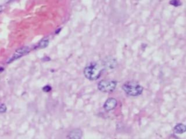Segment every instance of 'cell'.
<instances>
[{
    "label": "cell",
    "mask_w": 186,
    "mask_h": 139,
    "mask_svg": "<svg viewBox=\"0 0 186 139\" xmlns=\"http://www.w3.org/2000/svg\"><path fill=\"white\" fill-rule=\"evenodd\" d=\"M116 61L113 58H107L103 62L104 68H108V69H113L116 66Z\"/></svg>",
    "instance_id": "52a82bcc"
},
{
    "label": "cell",
    "mask_w": 186,
    "mask_h": 139,
    "mask_svg": "<svg viewBox=\"0 0 186 139\" xmlns=\"http://www.w3.org/2000/svg\"><path fill=\"white\" fill-rule=\"evenodd\" d=\"M48 45H49V39L48 38H45V39H42L39 42V43L37 46V48L44 49V48H46Z\"/></svg>",
    "instance_id": "9c48e42d"
},
{
    "label": "cell",
    "mask_w": 186,
    "mask_h": 139,
    "mask_svg": "<svg viewBox=\"0 0 186 139\" xmlns=\"http://www.w3.org/2000/svg\"><path fill=\"white\" fill-rule=\"evenodd\" d=\"M2 71H4V68H0V73H1Z\"/></svg>",
    "instance_id": "9a60e30c"
},
{
    "label": "cell",
    "mask_w": 186,
    "mask_h": 139,
    "mask_svg": "<svg viewBox=\"0 0 186 139\" xmlns=\"http://www.w3.org/2000/svg\"><path fill=\"white\" fill-rule=\"evenodd\" d=\"M42 90H43L44 92H46V93H48V92L51 91V90H52V87H51L50 86H49V85L45 86L43 87Z\"/></svg>",
    "instance_id": "7c38bea8"
},
{
    "label": "cell",
    "mask_w": 186,
    "mask_h": 139,
    "mask_svg": "<svg viewBox=\"0 0 186 139\" xmlns=\"http://www.w3.org/2000/svg\"><path fill=\"white\" fill-rule=\"evenodd\" d=\"M7 111V107L4 104H0V113H4Z\"/></svg>",
    "instance_id": "8fae6325"
},
{
    "label": "cell",
    "mask_w": 186,
    "mask_h": 139,
    "mask_svg": "<svg viewBox=\"0 0 186 139\" xmlns=\"http://www.w3.org/2000/svg\"><path fill=\"white\" fill-rule=\"evenodd\" d=\"M174 132L177 134H182L186 132V125H185L179 123L176 125L174 128Z\"/></svg>",
    "instance_id": "ba28073f"
},
{
    "label": "cell",
    "mask_w": 186,
    "mask_h": 139,
    "mask_svg": "<svg viewBox=\"0 0 186 139\" xmlns=\"http://www.w3.org/2000/svg\"><path fill=\"white\" fill-rule=\"evenodd\" d=\"M116 81H106L103 80L99 82L98 85V88L101 91L104 93H111L115 90L116 87Z\"/></svg>",
    "instance_id": "3957f363"
},
{
    "label": "cell",
    "mask_w": 186,
    "mask_h": 139,
    "mask_svg": "<svg viewBox=\"0 0 186 139\" xmlns=\"http://www.w3.org/2000/svg\"><path fill=\"white\" fill-rule=\"evenodd\" d=\"M104 68L103 64H98V62H92L87 65L84 70V76L90 81H95L101 77Z\"/></svg>",
    "instance_id": "6da1fadb"
},
{
    "label": "cell",
    "mask_w": 186,
    "mask_h": 139,
    "mask_svg": "<svg viewBox=\"0 0 186 139\" xmlns=\"http://www.w3.org/2000/svg\"><path fill=\"white\" fill-rule=\"evenodd\" d=\"M117 106V100L115 98H109L106 100V101L104 104V109L105 110L108 112V111L113 110L116 108Z\"/></svg>",
    "instance_id": "5b68a950"
},
{
    "label": "cell",
    "mask_w": 186,
    "mask_h": 139,
    "mask_svg": "<svg viewBox=\"0 0 186 139\" xmlns=\"http://www.w3.org/2000/svg\"><path fill=\"white\" fill-rule=\"evenodd\" d=\"M82 137V131L80 129H73L70 131L68 135V139H81Z\"/></svg>",
    "instance_id": "8992f818"
},
{
    "label": "cell",
    "mask_w": 186,
    "mask_h": 139,
    "mask_svg": "<svg viewBox=\"0 0 186 139\" xmlns=\"http://www.w3.org/2000/svg\"><path fill=\"white\" fill-rule=\"evenodd\" d=\"M30 50H31L30 48L28 47V46H24V47L20 48V49H18V50L15 51V54H13V56L11 57V58L10 59V60H9L7 62H8V63H10L11 62H13V61L17 60V59L21 58V57H23V56L27 54L30 51Z\"/></svg>",
    "instance_id": "277c9868"
},
{
    "label": "cell",
    "mask_w": 186,
    "mask_h": 139,
    "mask_svg": "<svg viewBox=\"0 0 186 139\" xmlns=\"http://www.w3.org/2000/svg\"><path fill=\"white\" fill-rule=\"evenodd\" d=\"M60 31H61V29H57V31H56L55 34H58V33H59V32H60Z\"/></svg>",
    "instance_id": "5bb4252c"
},
{
    "label": "cell",
    "mask_w": 186,
    "mask_h": 139,
    "mask_svg": "<svg viewBox=\"0 0 186 139\" xmlns=\"http://www.w3.org/2000/svg\"><path fill=\"white\" fill-rule=\"evenodd\" d=\"M169 4L175 6V7H179L182 4V2L180 1V0H171L169 1Z\"/></svg>",
    "instance_id": "30bf717a"
},
{
    "label": "cell",
    "mask_w": 186,
    "mask_h": 139,
    "mask_svg": "<svg viewBox=\"0 0 186 139\" xmlns=\"http://www.w3.org/2000/svg\"><path fill=\"white\" fill-rule=\"evenodd\" d=\"M3 10H4V7H3L2 5H0V12H2Z\"/></svg>",
    "instance_id": "4fadbf2b"
},
{
    "label": "cell",
    "mask_w": 186,
    "mask_h": 139,
    "mask_svg": "<svg viewBox=\"0 0 186 139\" xmlns=\"http://www.w3.org/2000/svg\"><path fill=\"white\" fill-rule=\"evenodd\" d=\"M124 91L130 96H137L143 93V88L134 81H127L122 86Z\"/></svg>",
    "instance_id": "7a4b0ae2"
}]
</instances>
